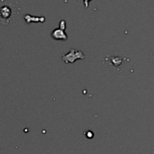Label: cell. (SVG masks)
<instances>
[{
	"label": "cell",
	"mask_w": 154,
	"mask_h": 154,
	"mask_svg": "<svg viewBox=\"0 0 154 154\" xmlns=\"http://www.w3.org/2000/svg\"><path fill=\"white\" fill-rule=\"evenodd\" d=\"M15 14V8L11 4H4L0 7V23L2 25L8 26L11 23L12 18Z\"/></svg>",
	"instance_id": "obj_1"
},
{
	"label": "cell",
	"mask_w": 154,
	"mask_h": 154,
	"mask_svg": "<svg viewBox=\"0 0 154 154\" xmlns=\"http://www.w3.org/2000/svg\"><path fill=\"white\" fill-rule=\"evenodd\" d=\"M84 58H85V56L84 55L83 52L72 49L69 54L63 56L62 60L65 63H74L77 60H84Z\"/></svg>",
	"instance_id": "obj_2"
},
{
	"label": "cell",
	"mask_w": 154,
	"mask_h": 154,
	"mask_svg": "<svg viewBox=\"0 0 154 154\" xmlns=\"http://www.w3.org/2000/svg\"><path fill=\"white\" fill-rule=\"evenodd\" d=\"M108 60H106L107 61L109 62V64L111 66H114L115 67H118L120 66L123 63V59L121 57H120L119 56H115V57H111V56H108L107 57Z\"/></svg>",
	"instance_id": "obj_3"
},
{
	"label": "cell",
	"mask_w": 154,
	"mask_h": 154,
	"mask_svg": "<svg viewBox=\"0 0 154 154\" xmlns=\"http://www.w3.org/2000/svg\"><path fill=\"white\" fill-rule=\"evenodd\" d=\"M64 29H57L54 31H53L51 36L53 38L56 39V40H60V39H64L66 40L67 39V36L66 34L63 31Z\"/></svg>",
	"instance_id": "obj_4"
},
{
	"label": "cell",
	"mask_w": 154,
	"mask_h": 154,
	"mask_svg": "<svg viewBox=\"0 0 154 154\" xmlns=\"http://www.w3.org/2000/svg\"><path fill=\"white\" fill-rule=\"evenodd\" d=\"M90 1H91V0H84V5H85V8H88L89 2H90Z\"/></svg>",
	"instance_id": "obj_5"
}]
</instances>
